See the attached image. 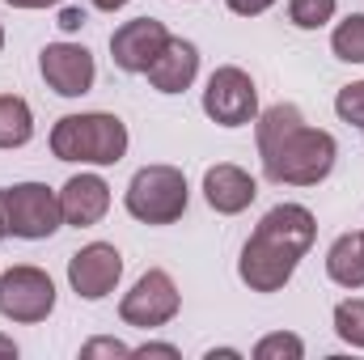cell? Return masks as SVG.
Listing matches in <instances>:
<instances>
[{
	"label": "cell",
	"mask_w": 364,
	"mask_h": 360,
	"mask_svg": "<svg viewBox=\"0 0 364 360\" xmlns=\"http://www.w3.org/2000/svg\"><path fill=\"white\" fill-rule=\"evenodd\" d=\"M259 157H263V174L272 182L288 186H318L335 170V136L305 127L301 110L279 102L272 110L259 115Z\"/></svg>",
	"instance_id": "cell-1"
},
{
	"label": "cell",
	"mask_w": 364,
	"mask_h": 360,
	"mask_svg": "<svg viewBox=\"0 0 364 360\" xmlns=\"http://www.w3.org/2000/svg\"><path fill=\"white\" fill-rule=\"evenodd\" d=\"M314 233H318V221H314L309 208H301V203H279V208H272L259 221L255 238L246 242L237 275L255 292H279L292 280L296 263L305 259V250L314 246Z\"/></svg>",
	"instance_id": "cell-2"
},
{
	"label": "cell",
	"mask_w": 364,
	"mask_h": 360,
	"mask_svg": "<svg viewBox=\"0 0 364 360\" xmlns=\"http://www.w3.org/2000/svg\"><path fill=\"white\" fill-rule=\"evenodd\" d=\"M51 153L60 162H85V166H114L127 153V127L119 115L93 110V115H64L51 127Z\"/></svg>",
	"instance_id": "cell-3"
},
{
	"label": "cell",
	"mask_w": 364,
	"mask_h": 360,
	"mask_svg": "<svg viewBox=\"0 0 364 360\" xmlns=\"http://www.w3.org/2000/svg\"><path fill=\"white\" fill-rule=\"evenodd\" d=\"M127 212L144 225H174L186 212V179L174 166H144L127 186Z\"/></svg>",
	"instance_id": "cell-4"
},
{
	"label": "cell",
	"mask_w": 364,
	"mask_h": 360,
	"mask_svg": "<svg viewBox=\"0 0 364 360\" xmlns=\"http://www.w3.org/2000/svg\"><path fill=\"white\" fill-rule=\"evenodd\" d=\"M4 208H9V233L13 238H26V242H43L60 229L64 221V208H60V195L43 182H17V186H4Z\"/></svg>",
	"instance_id": "cell-5"
},
{
	"label": "cell",
	"mask_w": 364,
	"mask_h": 360,
	"mask_svg": "<svg viewBox=\"0 0 364 360\" xmlns=\"http://www.w3.org/2000/svg\"><path fill=\"white\" fill-rule=\"evenodd\" d=\"M203 110L212 123L220 127H242V123H255L259 115V90L250 81V73L242 68H216L208 77V90H203Z\"/></svg>",
	"instance_id": "cell-6"
},
{
	"label": "cell",
	"mask_w": 364,
	"mask_h": 360,
	"mask_svg": "<svg viewBox=\"0 0 364 360\" xmlns=\"http://www.w3.org/2000/svg\"><path fill=\"white\" fill-rule=\"evenodd\" d=\"M55 309V284L43 268H9L0 275V314L13 322H43Z\"/></svg>",
	"instance_id": "cell-7"
},
{
	"label": "cell",
	"mask_w": 364,
	"mask_h": 360,
	"mask_svg": "<svg viewBox=\"0 0 364 360\" xmlns=\"http://www.w3.org/2000/svg\"><path fill=\"white\" fill-rule=\"evenodd\" d=\"M178 305H182V297H178V288H174V280H170V271L153 268V271H144V275L136 280V288L123 297L119 318H123L127 327L153 331V327H166V322L178 314Z\"/></svg>",
	"instance_id": "cell-8"
},
{
	"label": "cell",
	"mask_w": 364,
	"mask_h": 360,
	"mask_svg": "<svg viewBox=\"0 0 364 360\" xmlns=\"http://www.w3.org/2000/svg\"><path fill=\"white\" fill-rule=\"evenodd\" d=\"M166 43H170V30L157 17H136L110 34V60L123 73H149V64L161 55Z\"/></svg>",
	"instance_id": "cell-9"
},
{
	"label": "cell",
	"mask_w": 364,
	"mask_h": 360,
	"mask_svg": "<svg viewBox=\"0 0 364 360\" xmlns=\"http://www.w3.org/2000/svg\"><path fill=\"white\" fill-rule=\"evenodd\" d=\"M119 275H123V255L106 242H90L68 259V284L85 301H102L119 284Z\"/></svg>",
	"instance_id": "cell-10"
},
{
	"label": "cell",
	"mask_w": 364,
	"mask_h": 360,
	"mask_svg": "<svg viewBox=\"0 0 364 360\" xmlns=\"http://www.w3.org/2000/svg\"><path fill=\"white\" fill-rule=\"evenodd\" d=\"M38 68H43V81L60 93V97H81V93H90L93 73H97V68H93V55L85 47H77V43H51V47H43Z\"/></svg>",
	"instance_id": "cell-11"
},
{
	"label": "cell",
	"mask_w": 364,
	"mask_h": 360,
	"mask_svg": "<svg viewBox=\"0 0 364 360\" xmlns=\"http://www.w3.org/2000/svg\"><path fill=\"white\" fill-rule=\"evenodd\" d=\"M203 195H208V203H212L220 216H237V212H246V208L255 203L259 182L250 179L242 166H212V170L203 174Z\"/></svg>",
	"instance_id": "cell-12"
},
{
	"label": "cell",
	"mask_w": 364,
	"mask_h": 360,
	"mask_svg": "<svg viewBox=\"0 0 364 360\" xmlns=\"http://www.w3.org/2000/svg\"><path fill=\"white\" fill-rule=\"evenodd\" d=\"M60 208H64V221L68 225L90 229V225H97L106 216V208H110V186L97 179V174H77V179L64 182Z\"/></svg>",
	"instance_id": "cell-13"
},
{
	"label": "cell",
	"mask_w": 364,
	"mask_h": 360,
	"mask_svg": "<svg viewBox=\"0 0 364 360\" xmlns=\"http://www.w3.org/2000/svg\"><path fill=\"white\" fill-rule=\"evenodd\" d=\"M195 73H199V51L186 38H170L161 47V55L149 64V81H153V90H161V93H182L195 81Z\"/></svg>",
	"instance_id": "cell-14"
},
{
	"label": "cell",
	"mask_w": 364,
	"mask_h": 360,
	"mask_svg": "<svg viewBox=\"0 0 364 360\" xmlns=\"http://www.w3.org/2000/svg\"><path fill=\"white\" fill-rule=\"evenodd\" d=\"M326 275L343 288H364V233H343L326 250Z\"/></svg>",
	"instance_id": "cell-15"
},
{
	"label": "cell",
	"mask_w": 364,
	"mask_h": 360,
	"mask_svg": "<svg viewBox=\"0 0 364 360\" xmlns=\"http://www.w3.org/2000/svg\"><path fill=\"white\" fill-rule=\"evenodd\" d=\"M34 136V115L26 106V97L17 93H0V149H21Z\"/></svg>",
	"instance_id": "cell-16"
},
{
	"label": "cell",
	"mask_w": 364,
	"mask_h": 360,
	"mask_svg": "<svg viewBox=\"0 0 364 360\" xmlns=\"http://www.w3.org/2000/svg\"><path fill=\"white\" fill-rule=\"evenodd\" d=\"M331 47H335L339 60L364 64V13H352L348 21H339V30L331 34Z\"/></svg>",
	"instance_id": "cell-17"
},
{
	"label": "cell",
	"mask_w": 364,
	"mask_h": 360,
	"mask_svg": "<svg viewBox=\"0 0 364 360\" xmlns=\"http://www.w3.org/2000/svg\"><path fill=\"white\" fill-rule=\"evenodd\" d=\"M335 17V0H288V21L296 30H322Z\"/></svg>",
	"instance_id": "cell-18"
},
{
	"label": "cell",
	"mask_w": 364,
	"mask_h": 360,
	"mask_svg": "<svg viewBox=\"0 0 364 360\" xmlns=\"http://www.w3.org/2000/svg\"><path fill=\"white\" fill-rule=\"evenodd\" d=\"M335 335L352 348H364V301H339L335 305Z\"/></svg>",
	"instance_id": "cell-19"
},
{
	"label": "cell",
	"mask_w": 364,
	"mask_h": 360,
	"mask_svg": "<svg viewBox=\"0 0 364 360\" xmlns=\"http://www.w3.org/2000/svg\"><path fill=\"white\" fill-rule=\"evenodd\" d=\"M301 356H305V344L296 335H284V331L255 344V360H301Z\"/></svg>",
	"instance_id": "cell-20"
},
{
	"label": "cell",
	"mask_w": 364,
	"mask_h": 360,
	"mask_svg": "<svg viewBox=\"0 0 364 360\" xmlns=\"http://www.w3.org/2000/svg\"><path fill=\"white\" fill-rule=\"evenodd\" d=\"M335 110H339V119H343V123L364 127V81L348 85V90H339V97H335Z\"/></svg>",
	"instance_id": "cell-21"
},
{
	"label": "cell",
	"mask_w": 364,
	"mask_h": 360,
	"mask_svg": "<svg viewBox=\"0 0 364 360\" xmlns=\"http://www.w3.org/2000/svg\"><path fill=\"white\" fill-rule=\"evenodd\" d=\"M81 356L85 360H93V356H132V348L119 344V339H93V344L81 348Z\"/></svg>",
	"instance_id": "cell-22"
},
{
	"label": "cell",
	"mask_w": 364,
	"mask_h": 360,
	"mask_svg": "<svg viewBox=\"0 0 364 360\" xmlns=\"http://www.w3.org/2000/svg\"><path fill=\"white\" fill-rule=\"evenodd\" d=\"M233 13H242V17H259V13H267L275 0H225Z\"/></svg>",
	"instance_id": "cell-23"
},
{
	"label": "cell",
	"mask_w": 364,
	"mask_h": 360,
	"mask_svg": "<svg viewBox=\"0 0 364 360\" xmlns=\"http://www.w3.org/2000/svg\"><path fill=\"white\" fill-rule=\"evenodd\" d=\"M132 356H166V360H174L178 356V348H174V344H144V348H132Z\"/></svg>",
	"instance_id": "cell-24"
},
{
	"label": "cell",
	"mask_w": 364,
	"mask_h": 360,
	"mask_svg": "<svg viewBox=\"0 0 364 360\" xmlns=\"http://www.w3.org/2000/svg\"><path fill=\"white\" fill-rule=\"evenodd\" d=\"M60 26H64V30H81V26H85V13H81V9H64V13H60Z\"/></svg>",
	"instance_id": "cell-25"
},
{
	"label": "cell",
	"mask_w": 364,
	"mask_h": 360,
	"mask_svg": "<svg viewBox=\"0 0 364 360\" xmlns=\"http://www.w3.org/2000/svg\"><path fill=\"white\" fill-rule=\"evenodd\" d=\"M4 4H13V9H51L60 0H4Z\"/></svg>",
	"instance_id": "cell-26"
},
{
	"label": "cell",
	"mask_w": 364,
	"mask_h": 360,
	"mask_svg": "<svg viewBox=\"0 0 364 360\" xmlns=\"http://www.w3.org/2000/svg\"><path fill=\"white\" fill-rule=\"evenodd\" d=\"M9 238V208H4V186H0V242Z\"/></svg>",
	"instance_id": "cell-27"
},
{
	"label": "cell",
	"mask_w": 364,
	"mask_h": 360,
	"mask_svg": "<svg viewBox=\"0 0 364 360\" xmlns=\"http://www.w3.org/2000/svg\"><path fill=\"white\" fill-rule=\"evenodd\" d=\"M127 0H93V9H102V13H114V9H123Z\"/></svg>",
	"instance_id": "cell-28"
},
{
	"label": "cell",
	"mask_w": 364,
	"mask_h": 360,
	"mask_svg": "<svg viewBox=\"0 0 364 360\" xmlns=\"http://www.w3.org/2000/svg\"><path fill=\"white\" fill-rule=\"evenodd\" d=\"M0 356H17V344H13V339H4V335H0Z\"/></svg>",
	"instance_id": "cell-29"
},
{
	"label": "cell",
	"mask_w": 364,
	"mask_h": 360,
	"mask_svg": "<svg viewBox=\"0 0 364 360\" xmlns=\"http://www.w3.org/2000/svg\"><path fill=\"white\" fill-rule=\"evenodd\" d=\"M0 47H4V30H0Z\"/></svg>",
	"instance_id": "cell-30"
}]
</instances>
